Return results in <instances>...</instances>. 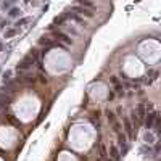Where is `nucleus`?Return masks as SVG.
<instances>
[{
	"label": "nucleus",
	"instance_id": "nucleus-22",
	"mask_svg": "<svg viewBox=\"0 0 161 161\" xmlns=\"http://www.w3.org/2000/svg\"><path fill=\"white\" fill-rule=\"evenodd\" d=\"M24 2H31V0H24Z\"/></svg>",
	"mask_w": 161,
	"mask_h": 161
},
{
	"label": "nucleus",
	"instance_id": "nucleus-9",
	"mask_svg": "<svg viewBox=\"0 0 161 161\" xmlns=\"http://www.w3.org/2000/svg\"><path fill=\"white\" fill-rule=\"evenodd\" d=\"M118 140H119V145H121L122 148H124V151H126V135L124 134H121V132H118Z\"/></svg>",
	"mask_w": 161,
	"mask_h": 161
},
{
	"label": "nucleus",
	"instance_id": "nucleus-11",
	"mask_svg": "<svg viewBox=\"0 0 161 161\" xmlns=\"http://www.w3.org/2000/svg\"><path fill=\"white\" fill-rule=\"evenodd\" d=\"M64 20H66V15H61V16H56L55 20H53V24L55 26H61L63 23H64Z\"/></svg>",
	"mask_w": 161,
	"mask_h": 161
},
{
	"label": "nucleus",
	"instance_id": "nucleus-19",
	"mask_svg": "<svg viewBox=\"0 0 161 161\" xmlns=\"http://www.w3.org/2000/svg\"><path fill=\"white\" fill-rule=\"evenodd\" d=\"M5 24H7V21H5V20H2V21H0V29H2Z\"/></svg>",
	"mask_w": 161,
	"mask_h": 161
},
{
	"label": "nucleus",
	"instance_id": "nucleus-3",
	"mask_svg": "<svg viewBox=\"0 0 161 161\" xmlns=\"http://www.w3.org/2000/svg\"><path fill=\"white\" fill-rule=\"evenodd\" d=\"M74 2L77 3V5H81V7H86V8H89V10H95V5H93V2L92 0H74Z\"/></svg>",
	"mask_w": 161,
	"mask_h": 161
},
{
	"label": "nucleus",
	"instance_id": "nucleus-8",
	"mask_svg": "<svg viewBox=\"0 0 161 161\" xmlns=\"http://www.w3.org/2000/svg\"><path fill=\"white\" fill-rule=\"evenodd\" d=\"M122 122H124V129H126L127 135H129V137H132V126H130L129 119H127V118H124V119H122Z\"/></svg>",
	"mask_w": 161,
	"mask_h": 161
},
{
	"label": "nucleus",
	"instance_id": "nucleus-5",
	"mask_svg": "<svg viewBox=\"0 0 161 161\" xmlns=\"http://www.w3.org/2000/svg\"><path fill=\"white\" fill-rule=\"evenodd\" d=\"M156 115H158V111H153V113H147V129H151V126H153V119L156 118Z\"/></svg>",
	"mask_w": 161,
	"mask_h": 161
},
{
	"label": "nucleus",
	"instance_id": "nucleus-17",
	"mask_svg": "<svg viewBox=\"0 0 161 161\" xmlns=\"http://www.w3.org/2000/svg\"><path fill=\"white\" fill-rule=\"evenodd\" d=\"M13 2H15V0H5V2H3V5H2V7H3V10L10 8L11 5H13Z\"/></svg>",
	"mask_w": 161,
	"mask_h": 161
},
{
	"label": "nucleus",
	"instance_id": "nucleus-2",
	"mask_svg": "<svg viewBox=\"0 0 161 161\" xmlns=\"http://www.w3.org/2000/svg\"><path fill=\"white\" fill-rule=\"evenodd\" d=\"M71 10H73L74 13H77V15H84L86 18H93V11L86 8V7H81V5H76V7H73Z\"/></svg>",
	"mask_w": 161,
	"mask_h": 161
},
{
	"label": "nucleus",
	"instance_id": "nucleus-12",
	"mask_svg": "<svg viewBox=\"0 0 161 161\" xmlns=\"http://www.w3.org/2000/svg\"><path fill=\"white\" fill-rule=\"evenodd\" d=\"M111 158H113V161H119V151L116 147H111Z\"/></svg>",
	"mask_w": 161,
	"mask_h": 161
},
{
	"label": "nucleus",
	"instance_id": "nucleus-20",
	"mask_svg": "<svg viewBox=\"0 0 161 161\" xmlns=\"http://www.w3.org/2000/svg\"><path fill=\"white\" fill-rule=\"evenodd\" d=\"M113 98H115V93H113V92H110V95H108V100H113Z\"/></svg>",
	"mask_w": 161,
	"mask_h": 161
},
{
	"label": "nucleus",
	"instance_id": "nucleus-4",
	"mask_svg": "<svg viewBox=\"0 0 161 161\" xmlns=\"http://www.w3.org/2000/svg\"><path fill=\"white\" fill-rule=\"evenodd\" d=\"M55 37H56V39H61L63 42H64V44H68V45H71V44H73V39H71L69 35L63 34V32H60V31H56V32H55Z\"/></svg>",
	"mask_w": 161,
	"mask_h": 161
},
{
	"label": "nucleus",
	"instance_id": "nucleus-21",
	"mask_svg": "<svg viewBox=\"0 0 161 161\" xmlns=\"http://www.w3.org/2000/svg\"><path fill=\"white\" fill-rule=\"evenodd\" d=\"M2 49H3V45H2V44H0V52H2Z\"/></svg>",
	"mask_w": 161,
	"mask_h": 161
},
{
	"label": "nucleus",
	"instance_id": "nucleus-18",
	"mask_svg": "<svg viewBox=\"0 0 161 161\" xmlns=\"http://www.w3.org/2000/svg\"><path fill=\"white\" fill-rule=\"evenodd\" d=\"M108 121L110 122H115V115H113L111 111H108Z\"/></svg>",
	"mask_w": 161,
	"mask_h": 161
},
{
	"label": "nucleus",
	"instance_id": "nucleus-6",
	"mask_svg": "<svg viewBox=\"0 0 161 161\" xmlns=\"http://www.w3.org/2000/svg\"><path fill=\"white\" fill-rule=\"evenodd\" d=\"M66 16H69V18H73V20H74V21H77V23H79V24H84V26H87V24H86V21H84V20H82V18H81L79 15H77V13H74V11H73V10H71V11H69V13L66 15Z\"/></svg>",
	"mask_w": 161,
	"mask_h": 161
},
{
	"label": "nucleus",
	"instance_id": "nucleus-7",
	"mask_svg": "<svg viewBox=\"0 0 161 161\" xmlns=\"http://www.w3.org/2000/svg\"><path fill=\"white\" fill-rule=\"evenodd\" d=\"M144 118H145V106H144V103H140V105H139V115H137V121L142 122V121H144Z\"/></svg>",
	"mask_w": 161,
	"mask_h": 161
},
{
	"label": "nucleus",
	"instance_id": "nucleus-15",
	"mask_svg": "<svg viewBox=\"0 0 161 161\" xmlns=\"http://www.w3.org/2000/svg\"><path fill=\"white\" fill-rule=\"evenodd\" d=\"M11 74H13V73H11L10 69H8V71H5V73H3V82H8V81H11Z\"/></svg>",
	"mask_w": 161,
	"mask_h": 161
},
{
	"label": "nucleus",
	"instance_id": "nucleus-13",
	"mask_svg": "<svg viewBox=\"0 0 161 161\" xmlns=\"http://www.w3.org/2000/svg\"><path fill=\"white\" fill-rule=\"evenodd\" d=\"M16 34H18V29H8V31L5 32V37L10 39V37H13V35H16Z\"/></svg>",
	"mask_w": 161,
	"mask_h": 161
},
{
	"label": "nucleus",
	"instance_id": "nucleus-1",
	"mask_svg": "<svg viewBox=\"0 0 161 161\" xmlns=\"http://www.w3.org/2000/svg\"><path fill=\"white\" fill-rule=\"evenodd\" d=\"M34 61H35V58L31 55V53H29L27 56H24V58H23L20 63L16 64V69H18V73H20V71H24V69H29V68H31L32 64H34Z\"/></svg>",
	"mask_w": 161,
	"mask_h": 161
},
{
	"label": "nucleus",
	"instance_id": "nucleus-16",
	"mask_svg": "<svg viewBox=\"0 0 161 161\" xmlns=\"http://www.w3.org/2000/svg\"><path fill=\"white\" fill-rule=\"evenodd\" d=\"M29 21H31V18H21V20L16 23V26H18V27H20V26H24L26 23H29Z\"/></svg>",
	"mask_w": 161,
	"mask_h": 161
},
{
	"label": "nucleus",
	"instance_id": "nucleus-14",
	"mask_svg": "<svg viewBox=\"0 0 161 161\" xmlns=\"http://www.w3.org/2000/svg\"><path fill=\"white\" fill-rule=\"evenodd\" d=\"M18 15H21V10H20V8H11V10H10V16H11V18H16Z\"/></svg>",
	"mask_w": 161,
	"mask_h": 161
},
{
	"label": "nucleus",
	"instance_id": "nucleus-10",
	"mask_svg": "<svg viewBox=\"0 0 161 161\" xmlns=\"http://www.w3.org/2000/svg\"><path fill=\"white\" fill-rule=\"evenodd\" d=\"M39 44H40V45H49V47H52V45H53V42H52V40H50L49 37H45V35H42V37L39 39Z\"/></svg>",
	"mask_w": 161,
	"mask_h": 161
}]
</instances>
